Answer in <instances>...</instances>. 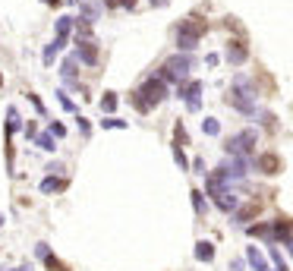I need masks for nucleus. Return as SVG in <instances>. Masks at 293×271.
<instances>
[{
	"instance_id": "f257e3e1",
	"label": "nucleus",
	"mask_w": 293,
	"mask_h": 271,
	"mask_svg": "<svg viewBox=\"0 0 293 271\" xmlns=\"http://www.w3.org/2000/svg\"><path fill=\"white\" fill-rule=\"evenodd\" d=\"M170 92H167V82L164 79H158V76H152V79H145L136 92H133V104L139 107L142 114H149V111H155V107L167 98Z\"/></svg>"
},
{
	"instance_id": "f03ea898",
	"label": "nucleus",
	"mask_w": 293,
	"mask_h": 271,
	"mask_svg": "<svg viewBox=\"0 0 293 271\" xmlns=\"http://www.w3.org/2000/svg\"><path fill=\"white\" fill-rule=\"evenodd\" d=\"M205 22L202 19H196V16H189V19H183L180 26H177V47H180V54H192L196 47H199V38L205 35Z\"/></svg>"
},
{
	"instance_id": "7ed1b4c3",
	"label": "nucleus",
	"mask_w": 293,
	"mask_h": 271,
	"mask_svg": "<svg viewBox=\"0 0 293 271\" xmlns=\"http://www.w3.org/2000/svg\"><path fill=\"white\" fill-rule=\"evenodd\" d=\"M192 63H196V60L189 57V54H174V57L158 69V79L174 82V85H183V82H189V69H192Z\"/></svg>"
},
{
	"instance_id": "20e7f679",
	"label": "nucleus",
	"mask_w": 293,
	"mask_h": 271,
	"mask_svg": "<svg viewBox=\"0 0 293 271\" xmlns=\"http://www.w3.org/2000/svg\"><path fill=\"white\" fill-rule=\"evenodd\" d=\"M255 142H259V133H255V130H243V133L224 139V152L230 158H249L252 149H255Z\"/></svg>"
},
{
	"instance_id": "39448f33",
	"label": "nucleus",
	"mask_w": 293,
	"mask_h": 271,
	"mask_svg": "<svg viewBox=\"0 0 293 271\" xmlns=\"http://www.w3.org/2000/svg\"><path fill=\"white\" fill-rule=\"evenodd\" d=\"M177 98H183L186 101V111H199L202 107V82L199 79H189V82H183L180 88H177Z\"/></svg>"
},
{
	"instance_id": "423d86ee",
	"label": "nucleus",
	"mask_w": 293,
	"mask_h": 271,
	"mask_svg": "<svg viewBox=\"0 0 293 271\" xmlns=\"http://www.w3.org/2000/svg\"><path fill=\"white\" fill-rule=\"evenodd\" d=\"M227 104L230 107H236L243 117H255L259 114V107H255V98L252 95H243V92H236V88H230L227 92Z\"/></svg>"
},
{
	"instance_id": "0eeeda50",
	"label": "nucleus",
	"mask_w": 293,
	"mask_h": 271,
	"mask_svg": "<svg viewBox=\"0 0 293 271\" xmlns=\"http://www.w3.org/2000/svg\"><path fill=\"white\" fill-rule=\"evenodd\" d=\"M72 57H76L79 63L98 66V44H95V41H82V44H76V51H72Z\"/></svg>"
},
{
	"instance_id": "6e6552de",
	"label": "nucleus",
	"mask_w": 293,
	"mask_h": 271,
	"mask_svg": "<svg viewBox=\"0 0 293 271\" xmlns=\"http://www.w3.org/2000/svg\"><path fill=\"white\" fill-rule=\"evenodd\" d=\"M255 170H262L265 177H274V174H281V158L274 155V152H265L255 158Z\"/></svg>"
},
{
	"instance_id": "1a4fd4ad",
	"label": "nucleus",
	"mask_w": 293,
	"mask_h": 271,
	"mask_svg": "<svg viewBox=\"0 0 293 271\" xmlns=\"http://www.w3.org/2000/svg\"><path fill=\"white\" fill-rule=\"evenodd\" d=\"M290 237H293V221L290 218L271 221V243H287Z\"/></svg>"
},
{
	"instance_id": "9d476101",
	"label": "nucleus",
	"mask_w": 293,
	"mask_h": 271,
	"mask_svg": "<svg viewBox=\"0 0 293 271\" xmlns=\"http://www.w3.org/2000/svg\"><path fill=\"white\" fill-rule=\"evenodd\" d=\"M224 57H227V63H233V66H243V63H246V57H249V47H246L243 41H230Z\"/></svg>"
},
{
	"instance_id": "9b49d317",
	"label": "nucleus",
	"mask_w": 293,
	"mask_h": 271,
	"mask_svg": "<svg viewBox=\"0 0 293 271\" xmlns=\"http://www.w3.org/2000/svg\"><path fill=\"white\" fill-rule=\"evenodd\" d=\"M246 262L252 265V271H274V268L268 265V259H265L255 246H246Z\"/></svg>"
},
{
	"instance_id": "f8f14e48",
	"label": "nucleus",
	"mask_w": 293,
	"mask_h": 271,
	"mask_svg": "<svg viewBox=\"0 0 293 271\" xmlns=\"http://www.w3.org/2000/svg\"><path fill=\"white\" fill-rule=\"evenodd\" d=\"M66 41H69V38H54V41H47V44H44V51H41L44 66H51V63H54V57H57V54L66 47Z\"/></svg>"
},
{
	"instance_id": "ddd939ff",
	"label": "nucleus",
	"mask_w": 293,
	"mask_h": 271,
	"mask_svg": "<svg viewBox=\"0 0 293 271\" xmlns=\"http://www.w3.org/2000/svg\"><path fill=\"white\" fill-rule=\"evenodd\" d=\"M214 205L221 208V211H227V214H233L236 208H240V199H236V195H233L230 189H224L221 195H214Z\"/></svg>"
},
{
	"instance_id": "4468645a",
	"label": "nucleus",
	"mask_w": 293,
	"mask_h": 271,
	"mask_svg": "<svg viewBox=\"0 0 293 271\" xmlns=\"http://www.w3.org/2000/svg\"><path fill=\"white\" fill-rule=\"evenodd\" d=\"M259 211H262V205H259V202H252V205H240V208L233 211V221H236V224H249Z\"/></svg>"
},
{
	"instance_id": "2eb2a0df",
	"label": "nucleus",
	"mask_w": 293,
	"mask_h": 271,
	"mask_svg": "<svg viewBox=\"0 0 293 271\" xmlns=\"http://www.w3.org/2000/svg\"><path fill=\"white\" fill-rule=\"evenodd\" d=\"M98 19H101V4H98V0H85V4H82V22L95 26Z\"/></svg>"
},
{
	"instance_id": "dca6fc26",
	"label": "nucleus",
	"mask_w": 293,
	"mask_h": 271,
	"mask_svg": "<svg viewBox=\"0 0 293 271\" xmlns=\"http://www.w3.org/2000/svg\"><path fill=\"white\" fill-rule=\"evenodd\" d=\"M76 73H79V60H76V57H66L63 66H60L63 82H66V85H76Z\"/></svg>"
},
{
	"instance_id": "f3484780",
	"label": "nucleus",
	"mask_w": 293,
	"mask_h": 271,
	"mask_svg": "<svg viewBox=\"0 0 293 271\" xmlns=\"http://www.w3.org/2000/svg\"><path fill=\"white\" fill-rule=\"evenodd\" d=\"M38 189L47 195V192H60V189H66V180L63 177H44L41 183H38Z\"/></svg>"
},
{
	"instance_id": "a211bd4d",
	"label": "nucleus",
	"mask_w": 293,
	"mask_h": 271,
	"mask_svg": "<svg viewBox=\"0 0 293 271\" xmlns=\"http://www.w3.org/2000/svg\"><path fill=\"white\" fill-rule=\"evenodd\" d=\"M196 259H199V262H205V265H208V262H214V243L199 240V243H196Z\"/></svg>"
},
{
	"instance_id": "6ab92c4d",
	"label": "nucleus",
	"mask_w": 293,
	"mask_h": 271,
	"mask_svg": "<svg viewBox=\"0 0 293 271\" xmlns=\"http://www.w3.org/2000/svg\"><path fill=\"white\" fill-rule=\"evenodd\" d=\"M19 126H22L19 111H16V107H7V139H13V133H19Z\"/></svg>"
},
{
	"instance_id": "aec40b11",
	"label": "nucleus",
	"mask_w": 293,
	"mask_h": 271,
	"mask_svg": "<svg viewBox=\"0 0 293 271\" xmlns=\"http://www.w3.org/2000/svg\"><path fill=\"white\" fill-rule=\"evenodd\" d=\"M268 256H271V265H274V271H287V262H284V256H281L278 243H268Z\"/></svg>"
},
{
	"instance_id": "412c9836",
	"label": "nucleus",
	"mask_w": 293,
	"mask_h": 271,
	"mask_svg": "<svg viewBox=\"0 0 293 271\" xmlns=\"http://www.w3.org/2000/svg\"><path fill=\"white\" fill-rule=\"evenodd\" d=\"M35 145H38L41 152H54L57 149V139H54L51 133H41V136H35Z\"/></svg>"
},
{
	"instance_id": "4be33fe9",
	"label": "nucleus",
	"mask_w": 293,
	"mask_h": 271,
	"mask_svg": "<svg viewBox=\"0 0 293 271\" xmlns=\"http://www.w3.org/2000/svg\"><path fill=\"white\" fill-rule=\"evenodd\" d=\"M189 195H192V208H196V214H199V218H202V214L208 211V202H205V192H199V189H192Z\"/></svg>"
},
{
	"instance_id": "5701e85b",
	"label": "nucleus",
	"mask_w": 293,
	"mask_h": 271,
	"mask_svg": "<svg viewBox=\"0 0 293 271\" xmlns=\"http://www.w3.org/2000/svg\"><path fill=\"white\" fill-rule=\"evenodd\" d=\"M246 230H249V237H262V240L271 243V221H268V224H252V227H246Z\"/></svg>"
},
{
	"instance_id": "b1692460",
	"label": "nucleus",
	"mask_w": 293,
	"mask_h": 271,
	"mask_svg": "<svg viewBox=\"0 0 293 271\" xmlns=\"http://www.w3.org/2000/svg\"><path fill=\"white\" fill-rule=\"evenodd\" d=\"M72 26H76V19H69V16H60V19H57V38H69Z\"/></svg>"
},
{
	"instance_id": "393cba45",
	"label": "nucleus",
	"mask_w": 293,
	"mask_h": 271,
	"mask_svg": "<svg viewBox=\"0 0 293 271\" xmlns=\"http://www.w3.org/2000/svg\"><path fill=\"white\" fill-rule=\"evenodd\" d=\"M117 104H120V98H117L114 92H104V98H101V111H104V114H111Z\"/></svg>"
},
{
	"instance_id": "a878e982",
	"label": "nucleus",
	"mask_w": 293,
	"mask_h": 271,
	"mask_svg": "<svg viewBox=\"0 0 293 271\" xmlns=\"http://www.w3.org/2000/svg\"><path fill=\"white\" fill-rule=\"evenodd\" d=\"M202 133H205V136H217V133H221V123H217L214 117H205V120H202Z\"/></svg>"
},
{
	"instance_id": "bb28decb",
	"label": "nucleus",
	"mask_w": 293,
	"mask_h": 271,
	"mask_svg": "<svg viewBox=\"0 0 293 271\" xmlns=\"http://www.w3.org/2000/svg\"><path fill=\"white\" fill-rule=\"evenodd\" d=\"M57 101H60V107H63V111H69V114H76V117H79V107L69 101V95H66V92H57Z\"/></svg>"
},
{
	"instance_id": "cd10ccee",
	"label": "nucleus",
	"mask_w": 293,
	"mask_h": 271,
	"mask_svg": "<svg viewBox=\"0 0 293 271\" xmlns=\"http://www.w3.org/2000/svg\"><path fill=\"white\" fill-rule=\"evenodd\" d=\"M170 152H174V161H177V167H180V170H189V161H186V155H183V149H180V145H174Z\"/></svg>"
},
{
	"instance_id": "c85d7f7f",
	"label": "nucleus",
	"mask_w": 293,
	"mask_h": 271,
	"mask_svg": "<svg viewBox=\"0 0 293 271\" xmlns=\"http://www.w3.org/2000/svg\"><path fill=\"white\" fill-rule=\"evenodd\" d=\"M174 136H177L174 145H180V149H183V145H189V136H186V130H183V123H177V126H174Z\"/></svg>"
},
{
	"instance_id": "c756f323",
	"label": "nucleus",
	"mask_w": 293,
	"mask_h": 271,
	"mask_svg": "<svg viewBox=\"0 0 293 271\" xmlns=\"http://www.w3.org/2000/svg\"><path fill=\"white\" fill-rule=\"evenodd\" d=\"M101 126H104V130H126V120H120V117H107V120H101Z\"/></svg>"
},
{
	"instance_id": "7c9ffc66",
	"label": "nucleus",
	"mask_w": 293,
	"mask_h": 271,
	"mask_svg": "<svg viewBox=\"0 0 293 271\" xmlns=\"http://www.w3.org/2000/svg\"><path fill=\"white\" fill-rule=\"evenodd\" d=\"M41 262H44L51 271H66V265H63V262H57V259H54V252H47V256H44Z\"/></svg>"
},
{
	"instance_id": "2f4dec72",
	"label": "nucleus",
	"mask_w": 293,
	"mask_h": 271,
	"mask_svg": "<svg viewBox=\"0 0 293 271\" xmlns=\"http://www.w3.org/2000/svg\"><path fill=\"white\" fill-rule=\"evenodd\" d=\"M29 101H32V104H35V111H38V114H41V117H44V120H51V117H47V107H44V104H41V98H38V95H29Z\"/></svg>"
},
{
	"instance_id": "473e14b6",
	"label": "nucleus",
	"mask_w": 293,
	"mask_h": 271,
	"mask_svg": "<svg viewBox=\"0 0 293 271\" xmlns=\"http://www.w3.org/2000/svg\"><path fill=\"white\" fill-rule=\"evenodd\" d=\"M51 136H54V139H63V136H66V126L54 120V123H51Z\"/></svg>"
},
{
	"instance_id": "72a5a7b5",
	"label": "nucleus",
	"mask_w": 293,
	"mask_h": 271,
	"mask_svg": "<svg viewBox=\"0 0 293 271\" xmlns=\"http://www.w3.org/2000/svg\"><path fill=\"white\" fill-rule=\"evenodd\" d=\"M192 170H196V174H202V177L208 174V170H205V161H202V158H196V161H192Z\"/></svg>"
},
{
	"instance_id": "f704fd0d",
	"label": "nucleus",
	"mask_w": 293,
	"mask_h": 271,
	"mask_svg": "<svg viewBox=\"0 0 293 271\" xmlns=\"http://www.w3.org/2000/svg\"><path fill=\"white\" fill-rule=\"evenodd\" d=\"M47 252H51V246H47V243H38V246H35V256H38V259H44Z\"/></svg>"
},
{
	"instance_id": "c9c22d12",
	"label": "nucleus",
	"mask_w": 293,
	"mask_h": 271,
	"mask_svg": "<svg viewBox=\"0 0 293 271\" xmlns=\"http://www.w3.org/2000/svg\"><path fill=\"white\" fill-rule=\"evenodd\" d=\"M243 268H246L243 259H233V262H230V271H243Z\"/></svg>"
},
{
	"instance_id": "e433bc0d",
	"label": "nucleus",
	"mask_w": 293,
	"mask_h": 271,
	"mask_svg": "<svg viewBox=\"0 0 293 271\" xmlns=\"http://www.w3.org/2000/svg\"><path fill=\"white\" fill-rule=\"evenodd\" d=\"M79 130H82V133H85V136H88V130H91V126H88V120H85V117H82V114H79Z\"/></svg>"
},
{
	"instance_id": "4c0bfd02",
	"label": "nucleus",
	"mask_w": 293,
	"mask_h": 271,
	"mask_svg": "<svg viewBox=\"0 0 293 271\" xmlns=\"http://www.w3.org/2000/svg\"><path fill=\"white\" fill-rule=\"evenodd\" d=\"M217 60H221L217 54H208V57H205V63H208V66H217Z\"/></svg>"
},
{
	"instance_id": "58836bf2",
	"label": "nucleus",
	"mask_w": 293,
	"mask_h": 271,
	"mask_svg": "<svg viewBox=\"0 0 293 271\" xmlns=\"http://www.w3.org/2000/svg\"><path fill=\"white\" fill-rule=\"evenodd\" d=\"M0 271H32V265H19V268H0Z\"/></svg>"
},
{
	"instance_id": "ea45409f",
	"label": "nucleus",
	"mask_w": 293,
	"mask_h": 271,
	"mask_svg": "<svg viewBox=\"0 0 293 271\" xmlns=\"http://www.w3.org/2000/svg\"><path fill=\"white\" fill-rule=\"evenodd\" d=\"M120 4H123V0H104V7H111V10H114V7H120Z\"/></svg>"
},
{
	"instance_id": "a19ab883",
	"label": "nucleus",
	"mask_w": 293,
	"mask_h": 271,
	"mask_svg": "<svg viewBox=\"0 0 293 271\" xmlns=\"http://www.w3.org/2000/svg\"><path fill=\"white\" fill-rule=\"evenodd\" d=\"M152 7H167V0H152Z\"/></svg>"
},
{
	"instance_id": "79ce46f5",
	"label": "nucleus",
	"mask_w": 293,
	"mask_h": 271,
	"mask_svg": "<svg viewBox=\"0 0 293 271\" xmlns=\"http://www.w3.org/2000/svg\"><path fill=\"white\" fill-rule=\"evenodd\" d=\"M284 246H287V252H290V256H293V237H290V240H287Z\"/></svg>"
},
{
	"instance_id": "37998d69",
	"label": "nucleus",
	"mask_w": 293,
	"mask_h": 271,
	"mask_svg": "<svg viewBox=\"0 0 293 271\" xmlns=\"http://www.w3.org/2000/svg\"><path fill=\"white\" fill-rule=\"evenodd\" d=\"M0 224H4V214H0Z\"/></svg>"
},
{
	"instance_id": "c03bdc74",
	"label": "nucleus",
	"mask_w": 293,
	"mask_h": 271,
	"mask_svg": "<svg viewBox=\"0 0 293 271\" xmlns=\"http://www.w3.org/2000/svg\"><path fill=\"white\" fill-rule=\"evenodd\" d=\"M0 85H4V76H0Z\"/></svg>"
}]
</instances>
